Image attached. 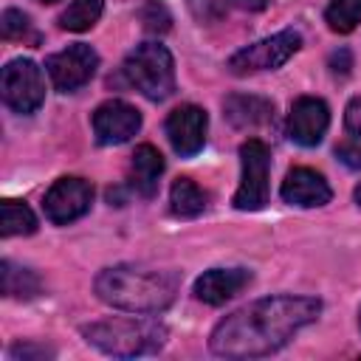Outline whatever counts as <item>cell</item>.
I'll return each mask as SVG.
<instances>
[{
	"instance_id": "cell-20",
	"label": "cell",
	"mask_w": 361,
	"mask_h": 361,
	"mask_svg": "<svg viewBox=\"0 0 361 361\" xmlns=\"http://www.w3.org/2000/svg\"><path fill=\"white\" fill-rule=\"evenodd\" d=\"M0 231L3 237H14V234H34L37 231V217L34 212L20 203V200H3L0 203Z\"/></svg>"
},
{
	"instance_id": "cell-4",
	"label": "cell",
	"mask_w": 361,
	"mask_h": 361,
	"mask_svg": "<svg viewBox=\"0 0 361 361\" xmlns=\"http://www.w3.org/2000/svg\"><path fill=\"white\" fill-rule=\"evenodd\" d=\"M121 79L147 96L149 102H164L175 90V62L166 45L161 42H141L135 45L121 62Z\"/></svg>"
},
{
	"instance_id": "cell-17",
	"label": "cell",
	"mask_w": 361,
	"mask_h": 361,
	"mask_svg": "<svg viewBox=\"0 0 361 361\" xmlns=\"http://www.w3.org/2000/svg\"><path fill=\"white\" fill-rule=\"evenodd\" d=\"M206 192L192 180V178H178L169 189V206L172 214L178 217H197L206 209Z\"/></svg>"
},
{
	"instance_id": "cell-28",
	"label": "cell",
	"mask_w": 361,
	"mask_h": 361,
	"mask_svg": "<svg viewBox=\"0 0 361 361\" xmlns=\"http://www.w3.org/2000/svg\"><path fill=\"white\" fill-rule=\"evenodd\" d=\"M353 197H355V203H358V206H361V183H358V186H355V192H353Z\"/></svg>"
},
{
	"instance_id": "cell-18",
	"label": "cell",
	"mask_w": 361,
	"mask_h": 361,
	"mask_svg": "<svg viewBox=\"0 0 361 361\" xmlns=\"http://www.w3.org/2000/svg\"><path fill=\"white\" fill-rule=\"evenodd\" d=\"M0 279H3V293L11 299H34L42 290V282L34 271L20 268L8 259L0 262Z\"/></svg>"
},
{
	"instance_id": "cell-22",
	"label": "cell",
	"mask_w": 361,
	"mask_h": 361,
	"mask_svg": "<svg viewBox=\"0 0 361 361\" xmlns=\"http://www.w3.org/2000/svg\"><path fill=\"white\" fill-rule=\"evenodd\" d=\"M138 17H141L144 31H149V34H166L172 28V14H169L164 0H147L141 6Z\"/></svg>"
},
{
	"instance_id": "cell-5",
	"label": "cell",
	"mask_w": 361,
	"mask_h": 361,
	"mask_svg": "<svg viewBox=\"0 0 361 361\" xmlns=\"http://www.w3.org/2000/svg\"><path fill=\"white\" fill-rule=\"evenodd\" d=\"M302 48V34L293 28H285L274 37H265L254 45L240 48L237 54L228 56L226 68L234 76H245V73H257V71H276L282 68L296 51Z\"/></svg>"
},
{
	"instance_id": "cell-10",
	"label": "cell",
	"mask_w": 361,
	"mask_h": 361,
	"mask_svg": "<svg viewBox=\"0 0 361 361\" xmlns=\"http://www.w3.org/2000/svg\"><path fill=\"white\" fill-rule=\"evenodd\" d=\"M90 121H93V135L102 147L124 144L141 130V113L121 99H110V102L99 104L93 110Z\"/></svg>"
},
{
	"instance_id": "cell-26",
	"label": "cell",
	"mask_w": 361,
	"mask_h": 361,
	"mask_svg": "<svg viewBox=\"0 0 361 361\" xmlns=\"http://www.w3.org/2000/svg\"><path fill=\"white\" fill-rule=\"evenodd\" d=\"M336 158L350 169H361V144H338Z\"/></svg>"
},
{
	"instance_id": "cell-19",
	"label": "cell",
	"mask_w": 361,
	"mask_h": 361,
	"mask_svg": "<svg viewBox=\"0 0 361 361\" xmlns=\"http://www.w3.org/2000/svg\"><path fill=\"white\" fill-rule=\"evenodd\" d=\"M104 8V0H71V6L59 14V25L65 31H87L99 23Z\"/></svg>"
},
{
	"instance_id": "cell-6",
	"label": "cell",
	"mask_w": 361,
	"mask_h": 361,
	"mask_svg": "<svg viewBox=\"0 0 361 361\" xmlns=\"http://www.w3.org/2000/svg\"><path fill=\"white\" fill-rule=\"evenodd\" d=\"M0 90H3V102L8 110L20 113V116H31L39 110V104L45 102V79H42V68L34 59H11L3 68V79H0Z\"/></svg>"
},
{
	"instance_id": "cell-25",
	"label": "cell",
	"mask_w": 361,
	"mask_h": 361,
	"mask_svg": "<svg viewBox=\"0 0 361 361\" xmlns=\"http://www.w3.org/2000/svg\"><path fill=\"white\" fill-rule=\"evenodd\" d=\"M344 127L350 135H358L361 138V96L350 99L347 110H344Z\"/></svg>"
},
{
	"instance_id": "cell-27",
	"label": "cell",
	"mask_w": 361,
	"mask_h": 361,
	"mask_svg": "<svg viewBox=\"0 0 361 361\" xmlns=\"http://www.w3.org/2000/svg\"><path fill=\"white\" fill-rule=\"evenodd\" d=\"M226 6L240 8V11H262L268 6V0H226Z\"/></svg>"
},
{
	"instance_id": "cell-3",
	"label": "cell",
	"mask_w": 361,
	"mask_h": 361,
	"mask_svg": "<svg viewBox=\"0 0 361 361\" xmlns=\"http://www.w3.org/2000/svg\"><path fill=\"white\" fill-rule=\"evenodd\" d=\"M82 336L87 344H93L107 355L133 358V355L158 353L166 344L169 330L164 322L149 316H110L82 327Z\"/></svg>"
},
{
	"instance_id": "cell-8",
	"label": "cell",
	"mask_w": 361,
	"mask_h": 361,
	"mask_svg": "<svg viewBox=\"0 0 361 361\" xmlns=\"http://www.w3.org/2000/svg\"><path fill=\"white\" fill-rule=\"evenodd\" d=\"M96 68H99V54L85 42H73L65 51H56L45 59V71L59 93H73L85 87L93 79Z\"/></svg>"
},
{
	"instance_id": "cell-7",
	"label": "cell",
	"mask_w": 361,
	"mask_h": 361,
	"mask_svg": "<svg viewBox=\"0 0 361 361\" xmlns=\"http://www.w3.org/2000/svg\"><path fill=\"white\" fill-rule=\"evenodd\" d=\"M243 180L234 192V209L240 212H259L268 203V166L271 152L259 138H248L240 147Z\"/></svg>"
},
{
	"instance_id": "cell-11",
	"label": "cell",
	"mask_w": 361,
	"mask_h": 361,
	"mask_svg": "<svg viewBox=\"0 0 361 361\" xmlns=\"http://www.w3.org/2000/svg\"><path fill=\"white\" fill-rule=\"evenodd\" d=\"M164 127H166V138H169L172 149L183 158H189V155H197L206 144L209 116L197 104H180L166 116Z\"/></svg>"
},
{
	"instance_id": "cell-9",
	"label": "cell",
	"mask_w": 361,
	"mask_h": 361,
	"mask_svg": "<svg viewBox=\"0 0 361 361\" xmlns=\"http://www.w3.org/2000/svg\"><path fill=\"white\" fill-rule=\"evenodd\" d=\"M90 203H93V186L85 178L68 175V178H59L51 183V189L45 192V200H42V209L51 223L65 226V223H73L82 214H87Z\"/></svg>"
},
{
	"instance_id": "cell-23",
	"label": "cell",
	"mask_w": 361,
	"mask_h": 361,
	"mask_svg": "<svg viewBox=\"0 0 361 361\" xmlns=\"http://www.w3.org/2000/svg\"><path fill=\"white\" fill-rule=\"evenodd\" d=\"M28 31H31V20L23 11H17V8H6L3 11V17H0L3 39H23Z\"/></svg>"
},
{
	"instance_id": "cell-29",
	"label": "cell",
	"mask_w": 361,
	"mask_h": 361,
	"mask_svg": "<svg viewBox=\"0 0 361 361\" xmlns=\"http://www.w3.org/2000/svg\"><path fill=\"white\" fill-rule=\"evenodd\" d=\"M358 327H361V307H358Z\"/></svg>"
},
{
	"instance_id": "cell-16",
	"label": "cell",
	"mask_w": 361,
	"mask_h": 361,
	"mask_svg": "<svg viewBox=\"0 0 361 361\" xmlns=\"http://www.w3.org/2000/svg\"><path fill=\"white\" fill-rule=\"evenodd\" d=\"M164 172V158L152 144H141L130 161V186L141 197H152L158 192V178Z\"/></svg>"
},
{
	"instance_id": "cell-14",
	"label": "cell",
	"mask_w": 361,
	"mask_h": 361,
	"mask_svg": "<svg viewBox=\"0 0 361 361\" xmlns=\"http://www.w3.org/2000/svg\"><path fill=\"white\" fill-rule=\"evenodd\" d=\"M279 195H282V200L290 203V206H299V209H316V206H324V203L330 200L333 192H330L324 175H319L316 169L293 166V169H288Z\"/></svg>"
},
{
	"instance_id": "cell-24",
	"label": "cell",
	"mask_w": 361,
	"mask_h": 361,
	"mask_svg": "<svg viewBox=\"0 0 361 361\" xmlns=\"http://www.w3.org/2000/svg\"><path fill=\"white\" fill-rule=\"evenodd\" d=\"M8 355L14 361H42V358H51L54 350L45 347V344H37V341H20V344H14L8 350Z\"/></svg>"
},
{
	"instance_id": "cell-13",
	"label": "cell",
	"mask_w": 361,
	"mask_h": 361,
	"mask_svg": "<svg viewBox=\"0 0 361 361\" xmlns=\"http://www.w3.org/2000/svg\"><path fill=\"white\" fill-rule=\"evenodd\" d=\"M254 274L248 268H212L206 274H200L195 279V296L212 307L226 305L228 299H234L240 290H245L251 285Z\"/></svg>"
},
{
	"instance_id": "cell-2",
	"label": "cell",
	"mask_w": 361,
	"mask_h": 361,
	"mask_svg": "<svg viewBox=\"0 0 361 361\" xmlns=\"http://www.w3.org/2000/svg\"><path fill=\"white\" fill-rule=\"evenodd\" d=\"M93 288L96 296L110 307L130 313H161L175 302L180 276L164 268L121 262L99 271Z\"/></svg>"
},
{
	"instance_id": "cell-12",
	"label": "cell",
	"mask_w": 361,
	"mask_h": 361,
	"mask_svg": "<svg viewBox=\"0 0 361 361\" xmlns=\"http://www.w3.org/2000/svg\"><path fill=\"white\" fill-rule=\"evenodd\" d=\"M330 127V110L316 96H302L288 113V138L299 147H316Z\"/></svg>"
},
{
	"instance_id": "cell-15",
	"label": "cell",
	"mask_w": 361,
	"mask_h": 361,
	"mask_svg": "<svg viewBox=\"0 0 361 361\" xmlns=\"http://www.w3.org/2000/svg\"><path fill=\"white\" fill-rule=\"evenodd\" d=\"M223 116L237 130H257L274 118V102L254 93H231L223 99Z\"/></svg>"
},
{
	"instance_id": "cell-21",
	"label": "cell",
	"mask_w": 361,
	"mask_h": 361,
	"mask_svg": "<svg viewBox=\"0 0 361 361\" xmlns=\"http://www.w3.org/2000/svg\"><path fill=\"white\" fill-rule=\"evenodd\" d=\"M324 20L333 31L338 34H350L358 23H361V0H330Z\"/></svg>"
},
{
	"instance_id": "cell-1",
	"label": "cell",
	"mask_w": 361,
	"mask_h": 361,
	"mask_svg": "<svg viewBox=\"0 0 361 361\" xmlns=\"http://www.w3.org/2000/svg\"><path fill=\"white\" fill-rule=\"evenodd\" d=\"M322 302L316 296H265L257 299L212 330L209 347L223 358H259L282 350L305 324L316 322Z\"/></svg>"
},
{
	"instance_id": "cell-30",
	"label": "cell",
	"mask_w": 361,
	"mask_h": 361,
	"mask_svg": "<svg viewBox=\"0 0 361 361\" xmlns=\"http://www.w3.org/2000/svg\"><path fill=\"white\" fill-rule=\"evenodd\" d=\"M39 3H56V0H39Z\"/></svg>"
}]
</instances>
